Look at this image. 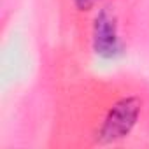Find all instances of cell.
I'll return each mask as SVG.
<instances>
[{
    "instance_id": "cell-2",
    "label": "cell",
    "mask_w": 149,
    "mask_h": 149,
    "mask_svg": "<svg viewBox=\"0 0 149 149\" xmlns=\"http://www.w3.org/2000/svg\"><path fill=\"white\" fill-rule=\"evenodd\" d=\"M93 49L98 56L114 60L123 53V42L118 33L116 18L111 11L102 9L93 23Z\"/></svg>"
},
{
    "instance_id": "cell-1",
    "label": "cell",
    "mask_w": 149,
    "mask_h": 149,
    "mask_svg": "<svg viewBox=\"0 0 149 149\" xmlns=\"http://www.w3.org/2000/svg\"><path fill=\"white\" fill-rule=\"evenodd\" d=\"M142 100L139 97H123L119 98L105 114L98 132L97 140L100 144H111L119 139H125L135 126L139 116H140Z\"/></svg>"
},
{
    "instance_id": "cell-3",
    "label": "cell",
    "mask_w": 149,
    "mask_h": 149,
    "mask_svg": "<svg viewBox=\"0 0 149 149\" xmlns=\"http://www.w3.org/2000/svg\"><path fill=\"white\" fill-rule=\"evenodd\" d=\"M98 0H74V6H76L79 11H90Z\"/></svg>"
}]
</instances>
